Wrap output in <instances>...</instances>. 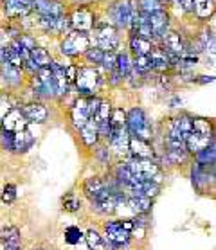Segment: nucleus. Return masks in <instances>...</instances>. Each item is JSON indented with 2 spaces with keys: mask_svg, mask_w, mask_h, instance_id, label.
<instances>
[{
  "mask_svg": "<svg viewBox=\"0 0 216 250\" xmlns=\"http://www.w3.org/2000/svg\"><path fill=\"white\" fill-rule=\"evenodd\" d=\"M101 13L121 33H128L141 9L137 0H107V6L101 7Z\"/></svg>",
  "mask_w": 216,
  "mask_h": 250,
  "instance_id": "obj_1",
  "label": "nucleus"
},
{
  "mask_svg": "<svg viewBox=\"0 0 216 250\" xmlns=\"http://www.w3.org/2000/svg\"><path fill=\"white\" fill-rule=\"evenodd\" d=\"M123 34L114 23H110L107 18L99 15L96 22V27L92 31V45H97L105 52H117L121 51Z\"/></svg>",
  "mask_w": 216,
  "mask_h": 250,
  "instance_id": "obj_2",
  "label": "nucleus"
},
{
  "mask_svg": "<svg viewBox=\"0 0 216 250\" xmlns=\"http://www.w3.org/2000/svg\"><path fill=\"white\" fill-rule=\"evenodd\" d=\"M92 47V34L81 31H70L58 40V52L65 60H83L85 52Z\"/></svg>",
  "mask_w": 216,
  "mask_h": 250,
  "instance_id": "obj_3",
  "label": "nucleus"
},
{
  "mask_svg": "<svg viewBox=\"0 0 216 250\" xmlns=\"http://www.w3.org/2000/svg\"><path fill=\"white\" fill-rule=\"evenodd\" d=\"M29 92L34 101H58V88L51 67L40 68L38 74L29 78Z\"/></svg>",
  "mask_w": 216,
  "mask_h": 250,
  "instance_id": "obj_4",
  "label": "nucleus"
},
{
  "mask_svg": "<svg viewBox=\"0 0 216 250\" xmlns=\"http://www.w3.org/2000/svg\"><path fill=\"white\" fill-rule=\"evenodd\" d=\"M105 83H107V78H105V72H103L101 68L81 63L80 70H78V80H76V85H74L78 96L81 97L97 96V92L101 90V86Z\"/></svg>",
  "mask_w": 216,
  "mask_h": 250,
  "instance_id": "obj_5",
  "label": "nucleus"
},
{
  "mask_svg": "<svg viewBox=\"0 0 216 250\" xmlns=\"http://www.w3.org/2000/svg\"><path fill=\"white\" fill-rule=\"evenodd\" d=\"M99 15H101V9L96 6H92V4L70 6V9H68V18H70L72 29H74V31H81V33L92 34Z\"/></svg>",
  "mask_w": 216,
  "mask_h": 250,
  "instance_id": "obj_6",
  "label": "nucleus"
},
{
  "mask_svg": "<svg viewBox=\"0 0 216 250\" xmlns=\"http://www.w3.org/2000/svg\"><path fill=\"white\" fill-rule=\"evenodd\" d=\"M128 131L131 137H139L144 141L153 142L155 130L153 123L150 121V115L142 106H131L128 108Z\"/></svg>",
  "mask_w": 216,
  "mask_h": 250,
  "instance_id": "obj_7",
  "label": "nucleus"
},
{
  "mask_svg": "<svg viewBox=\"0 0 216 250\" xmlns=\"http://www.w3.org/2000/svg\"><path fill=\"white\" fill-rule=\"evenodd\" d=\"M103 236L107 239V245L110 250H121L130 243L133 234L126 229L125 220H110L103 225Z\"/></svg>",
  "mask_w": 216,
  "mask_h": 250,
  "instance_id": "obj_8",
  "label": "nucleus"
},
{
  "mask_svg": "<svg viewBox=\"0 0 216 250\" xmlns=\"http://www.w3.org/2000/svg\"><path fill=\"white\" fill-rule=\"evenodd\" d=\"M0 68H2V85L7 90H18L25 85L27 74L23 72V68H18L9 63L7 60L6 47H0Z\"/></svg>",
  "mask_w": 216,
  "mask_h": 250,
  "instance_id": "obj_9",
  "label": "nucleus"
},
{
  "mask_svg": "<svg viewBox=\"0 0 216 250\" xmlns=\"http://www.w3.org/2000/svg\"><path fill=\"white\" fill-rule=\"evenodd\" d=\"M126 162L130 166L131 173L139 182H146V180H155L160 184V164L157 159H133V157H126Z\"/></svg>",
  "mask_w": 216,
  "mask_h": 250,
  "instance_id": "obj_10",
  "label": "nucleus"
},
{
  "mask_svg": "<svg viewBox=\"0 0 216 250\" xmlns=\"http://www.w3.org/2000/svg\"><path fill=\"white\" fill-rule=\"evenodd\" d=\"M90 119L92 115L90 110H88V97L76 96L74 101L70 103V106H68V125H70V128L76 133H80Z\"/></svg>",
  "mask_w": 216,
  "mask_h": 250,
  "instance_id": "obj_11",
  "label": "nucleus"
},
{
  "mask_svg": "<svg viewBox=\"0 0 216 250\" xmlns=\"http://www.w3.org/2000/svg\"><path fill=\"white\" fill-rule=\"evenodd\" d=\"M173 20L175 17L171 15L170 9H164V11L153 13L150 15V23H151V33H153V42L157 45L162 43L168 33L173 29Z\"/></svg>",
  "mask_w": 216,
  "mask_h": 250,
  "instance_id": "obj_12",
  "label": "nucleus"
},
{
  "mask_svg": "<svg viewBox=\"0 0 216 250\" xmlns=\"http://www.w3.org/2000/svg\"><path fill=\"white\" fill-rule=\"evenodd\" d=\"M33 11V0H2V15L9 22H20Z\"/></svg>",
  "mask_w": 216,
  "mask_h": 250,
  "instance_id": "obj_13",
  "label": "nucleus"
},
{
  "mask_svg": "<svg viewBox=\"0 0 216 250\" xmlns=\"http://www.w3.org/2000/svg\"><path fill=\"white\" fill-rule=\"evenodd\" d=\"M112 191V188H110V184H108V180H105V178H101V176H88L85 182H83V194H85L86 198H88V202L92 204H96L97 200H101L105 194H108Z\"/></svg>",
  "mask_w": 216,
  "mask_h": 250,
  "instance_id": "obj_14",
  "label": "nucleus"
},
{
  "mask_svg": "<svg viewBox=\"0 0 216 250\" xmlns=\"http://www.w3.org/2000/svg\"><path fill=\"white\" fill-rule=\"evenodd\" d=\"M130 131H128V126L126 128H114L112 130V135L108 139V146L112 148L114 155L117 159H125L130 155Z\"/></svg>",
  "mask_w": 216,
  "mask_h": 250,
  "instance_id": "obj_15",
  "label": "nucleus"
},
{
  "mask_svg": "<svg viewBox=\"0 0 216 250\" xmlns=\"http://www.w3.org/2000/svg\"><path fill=\"white\" fill-rule=\"evenodd\" d=\"M29 126H31V123H29V121L25 119V115H23L22 103H20L18 106H15L9 114H6L2 117V130L9 131V133L23 131V130H27Z\"/></svg>",
  "mask_w": 216,
  "mask_h": 250,
  "instance_id": "obj_16",
  "label": "nucleus"
},
{
  "mask_svg": "<svg viewBox=\"0 0 216 250\" xmlns=\"http://www.w3.org/2000/svg\"><path fill=\"white\" fill-rule=\"evenodd\" d=\"M22 112L31 125H43L49 119V108L43 101L31 99V101L22 103Z\"/></svg>",
  "mask_w": 216,
  "mask_h": 250,
  "instance_id": "obj_17",
  "label": "nucleus"
},
{
  "mask_svg": "<svg viewBox=\"0 0 216 250\" xmlns=\"http://www.w3.org/2000/svg\"><path fill=\"white\" fill-rule=\"evenodd\" d=\"M186 43H188V34L173 27L170 33H168V36L162 40V43H160V45L164 47L170 54L184 56V54H188V52H186Z\"/></svg>",
  "mask_w": 216,
  "mask_h": 250,
  "instance_id": "obj_18",
  "label": "nucleus"
},
{
  "mask_svg": "<svg viewBox=\"0 0 216 250\" xmlns=\"http://www.w3.org/2000/svg\"><path fill=\"white\" fill-rule=\"evenodd\" d=\"M216 15V0H193V17L191 20L200 25H209Z\"/></svg>",
  "mask_w": 216,
  "mask_h": 250,
  "instance_id": "obj_19",
  "label": "nucleus"
},
{
  "mask_svg": "<svg viewBox=\"0 0 216 250\" xmlns=\"http://www.w3.org/2000/svg\"><path fill=\"white\" fill-rule=\"evenodd\" d=\"M150 62L153 67L155 74H168L173 70V63H171L170 52L166 51L162 45H155V49L150 54Z\"/></svg>",
  "mask_w": 216,
  "mask_h": 250,
  "instance_id": "obj_20",
  "label": "nucleus"
},
{
  "mask_svg": "<svg viewBox=\"0 0 216 250\" xmlns=\"http://www.w3.org/2000/svg\"><path fill=\"white\" fill-rule=\"evenodd\" d=\"M153 40H148V38H142V36H126V49L131 52V56H150L151 51L155 49Z\"/></svg>",
  "mask_w": 216,
  "mask_h": 250,
  "instance_id": "obj_21",
  "label": "nucleus"
},
{
  "mask_svg": "<svg viewBox=\"0 0 216 250\" xmlns=\"http://www.w3.org/2000/svg\"><path fill=\"white\" fill-rule=\"evenodd\" d=\"M133 159H157V151H155L153 142L139 139V137H131L130 139V155Z\"/></svg>",
  "mask_w": 216,
  "mask_h": 250,
  "instance_id": "obj_22",
  "label": "nucleus"
},
{
  "mask_svg": "<svg viewBox=\"0 0 216 250\" xmlns=\"http://www.w3.org/2000/svg\"><path fill=\"white\" fill-rule=\"evenodd\" d=\"M52 68V76H54V81H56V88H58V99H63V97L68 96L70 88L74 86L68 83L67 80V72H65V63H62L60 60H54V63L51 65Z\"/></svg>",
  "mask_w": 216,
  "mask_h": 250,
  "instance_id": "obj_23",
  "label": "nucleus"
},
{
  "mask_svg": "<svg viewBox=\"0 0 216 250\" xmlns=\"http://www.w3.org/2000/svg\"><path fill=\"white\" fill-rule=\"evenodd\" d=\"M126 205L130 207V210L137 216H144L148 214L151 205H153V198H148L144 194L139 193H126Z\"/></svg>",
  "mask_w": 216,
  "mask_h": 250,
  "instance_id": "obj_24",
  "label": "nucleus"
},
{
  "mask_svg": "<svg viewBox=\"0 0 216 250\" xmlns=\"http://www.w3.org/2000/svg\"><path fill=\"white\" fill-rule=\"evenodd\" d=\"M80 135V141L81 144L85 146V148L88 149H94L101 142V135H99V126H97V121L92 117L88 123H86V126L83 128V130L78 133Z\"/></svg>",
  "mask_w": 216,
  "mask_h": 250,
  "instance_id": "obj_25",
  "label": "nucleus"
},
{
  "mask_svg": "<svg viewBox=\"0 0 216 250\" xmlns=\"http://www.w3.org/2000/svg\"><path fill=\"white\" fill-rule=\"evenodd\" d=\"M2 250H22V236L18 227H6L2 230Z\"/></svg>",
  "mask_w": 216,
  "mask_h": 250,
  "instance_id": "obj_26",
  "label": "nucleus"
},
{
  "mask_svg": "<svg viewBox=\"0 0 216 250\" xmlns=\"http://www.w3.org/2000/svg\"><path fill=\"white\" fill-rule=\"evenodd\" d=\"M36 142V137L27 130L18 131L15 133V139H13V153H25L33 148V144Z\"/></svg>",
  "mask_w": 216,
  "mask_h": 250,
  "instance_id": "obj_27",
  "label": "nucleus"
},
{
  "mask_svg": "<svg viewBox=\"0 0 216 250\" xmlns=\"http://www.w3.org/2000/svg\"><path fill=\"white\" fill-rule=\"evenodd\" d=\"M193 131L194 133H198V135L207 137V139H215L216 137L215 121L209 119V117H200V115H194L193 117Z\"/></svg>",
  "mask_w": 216,
  "mask_h": 250,
  "instance_id": "obj_28",
  "label": "nucleus"
},
{
  "mask_svg": "<svg viewBox=\"0 0 216 250\" xmlns=\"http://www.w3.org/2000/svg\"><path fill=\"white\" fill-rule=\"evenodd\" d=\"M117 70H119L123 78H125V83L126 80L130 78V74L133 72V56H131V52L128 49H121L117 52Z\"/></svg>",
  "mask_w": 216,
  "mask_h": 250,
  "instance_id": "obj_29",
  "label": "nucleus"
},
{
  "mask_svg": "<svg viewBox=\"0 0 216 250\" xmlns=\"http://www.w3.org/2000/svg\"><path fill=\"white\" fill-rule=\"evenodd\" d=\"M200 42L204 43L205 52L207 54H216V34L213 31L211 25H200V29L196 31Z\"/></svg>",
  "mask_w": 216,
  "mask_h": 250,
  "instance_id": "obj_30",
  "label": "nucleus"
},
{
  "mask_svg": "<svg viewBox=\"0 0 216 250\" xmlns=\"http://www.w3.org/2000/svg\"><path fill=\"white\" fill-rule=\"evenodd\" d=\"M168 7L173 17L175 15L184 18L193 17V0H168Z\"/></svg>",
  "mask_w": 216,
  "mask_h": 250,
  "instance_id": "obj_31",
  "label": "nucleus"
},
{
  "mask_svg": "<svg viewBox=\"0 0 216 250\" xmlns=\"http://www.w3.org/2000/svg\"><path fill=\"white\" fill-rule=\"evenodd\" d=\"M31 58H33V62L40 68L51 67L52 63H54V60H56V58L52 56V52L43 45H38L36 49H33L31 51Z\"/></svg>",
  "mask_w": 216,
  "mask_h": 250,
  "instance_id": "obj_32",
  "label": "nucleus"
},
{
  "mask_svg": "<svg viewBox=\"0 0 216 250\" xmlns=\"http://www.w3.org/2000/svg\"><path fill=\"white\" fill-rule=\"evenodd\" d=\"M85 243L88 247V250H107V239L103 234H99L96 229H88L85 232Z\"/></svg>",
  "mask_w": 216,
  "mask_h": 250,
  "instance_id": "obj_33",
  "label": "nucleus"
},
{
  "mask_svg": "<svg viewBox=\"0 0 216 250\" xmlns=\"http://www.w3.org/2000/svg\"><path fill=\"white\" fill-rule=\"evenodd\" d=\"M103 60H105V51L99 49L97 45H92L85 52V56H83V63L85 65H90V67H97V68H101Z\"/></svg>",
  "mask_w": 216,
  "mask_h": 250,
  "instance_id": "obj_34",
  "label": "nucleus"
},
{
  "mask_svg": "<svg viewBox=\"0 0 216 250\" xmlns=\"http://www.w3.org/2000/svg\"><path fill=\"white\" fill-rule=\"evenodd\" d=\"M137 4H139V9L146 15H153V13L170 9L164 0H137Z\"/></svg>",
  "mask_w": 216,
  "mask_h": 250,
  "instance_id": "obj_35",
  "label": "nucleus"
},
{
  "mask_svg": "<svg viewBox=\"0 0 216 250\" xmlns=\"http://www.w3.org/2000/svg\"><path fill=\"white\" fill-rule=\"evenodd\" d=\"M63 238H65V243L78 245L81 239H85V234L81 232L80 227H76V225H70V227L65 229V232H63Z\"/></svg>",
  "mask_w": 216,
  "mask_h": 250,
  "instance_id": "obj_36",
  "label": "nucleus"
},
{
  "mask_svg": "<svg viewBox=\"0 0 216 250\" xmlns=\"http://www.w3.org/2000/svg\"><path fill=\"white\" fill-rule=\"evenodd\" d=\"M117 52H105V60H103L101 65V70L105 74H110L112 70L117 68Z\"/></svg>",
  "mask_w": 216,
  "mask_h": 250,
  "instance_id": "obj_37",
  "label": "nucleus"
},
{
  "mask_svg": "<svg viewBox=\"0 0 216 250\" xmlns=\"http://www.w3.org/2000/svg\"><path fill=\"white\" fill-rule=\"evenodd\" d=\"M17 40L20 42V43H22V45L25 47L27 51H33V49H36V47H38V40H36V34H33V33H25V31H23V33L20 34V36H18Z\"/></svg>",
  "mask_w": 216,
  "mask_h": 250,
  "instance_id": "obj_38",
  "label": "nucleus"
},
{
  "mask_svg": "<svg viewBox=\"0 0 216 250\" xmlns=\"http://www.w3.org/2000/svg\"><path fill=\"white\" fill-rule=\"evenodd\" d=\"M63 209L67 212H78L81 209V202L76 198L74 194H68V196L63 198Z\"/></svg>",
  "mask_w": 216,
  "mask_h": 250,
  "instance_id": "obj_39",
  "label": "nucleus"
},
{
  "mask_svg": "<svg viewBox=\"0 0 216 250\" xmlns=\"http://www.w3.org/2000/svg\"><path fill=\"white\" fill-rule=\"evenodd\" d=\"M78 70H80V63H65V72H67L68 83L74 86L78 80Z\"/></svg>",
  "mask_w": 216,
  "mask_h": 250,
  "instance_id": "obj_40",
  "label": "nucleus"
},
{
  "mask_svg": "<svg viewBox=\"0 0 216 250\" xmlns=\"http://www.w3.org/2000/svg\"><path fill=\"white\" fill-rule=\"evenodd\" d=\"M17 200V188L13 184H7L4 186V191H2V202L4 204H13Z\"/></svg>",
  "mask_w": 216,
  "mask_h": 250,
  "instance_id": "obj_41",
  "label": "nucleus"
},
{
  "mask_svg": "<svg viewBox=\"0 0 216 250\" xmlns=\"http://www.w3.org/2000/svg\"><path fill=\"white\" fill-rule=\"evenodd\" d=\"M13 139H15V133H9V131L2 130L0 141H2V149H4V151H9V153H13Z\"/></svg>",
  "mask_w": 216,
  "mask_h": 250,
  "instance_id": "obj_42",
  "label": "nucleus"
},
{
  "mask_svg": "<svg viewBox=\"0 0 216 250\" xmlns=\"http://www.w3.org/2000/svg\"><path fill=\"white\" fill-rule=\"evenodd\" d=\"M107 83L110 86H119L125 83V78H123V74L115 68V70H112L110 74H107Z\"/></svg>",
  "mask_w": 216,
  "mask_h": 250,
  "instance_id": "obj_43",
  "label": "nucleus"
},
{
  "mask_svg": "<svg viewBox=\"0 0 216 250\" xmlns=\"http://www.w3.org/2000/svg\"><path fill=\"white\" fill-rule=\"evenodd\" d=\"M101 103H103V97H99V96L88 97V110H90L92 117H96L97 110H99V106H101Z\"/></svg>",
  "mask_w": 216,
  "mask_h": 250,
  "instance_id": "obj_44",
  "label": "nucleus"
},
{
  "mask_svg": "<svg viewBox=\"0 0 216 250\" xmlns=\"http://www.w3.org/2000/svg\"><path fill=\"white\" fill-rule=\"evenodd\" d=\"M52 0H33V7L34 13H43L47 9V6L51 4Z\"/></svg>",
  "mask_w": 216,
  "mask_h": 250,
  "instance_id": "obj_45",
  "label": "nucleus"
},
{
  "mask_svg": "<svg viewBox=\"0 0 216 250\" xmlns=\"http://www.w3.org/2000/svg\"><path fill=\"white\" fill-rule=\"evenodd\" d=\"M196 85H207V83H216V76H196L194 78Z\"/></svg>",
  "mask_w": 216,
  "mask_h": 250,
  "instance_id": "obj_46",
  "label": "nucleus"
},
{
  "mask_svg": "<svg viewBox=\"0 0 216 250\" xmlns=\"http://www.w3.org/2000/svg\"><path fill=\"white\" fill-rule=\"evenodd\" d=\"M170 106H171V108H180V106H182V99H180L178 96H171Z\"/></svg>",
  "mask_w": 216,
  "mask_h": 250,
  "instance_id": "obj_47",
  "label": "nucleus"
},
{
  "mask_svg": "<svg viewBox=\"0 0 216 250\" xmlns=\"http://www.w3.org/2000/svg\"><path fill=\"white\" fill-rule=\"evenodd\" d=\"M34 250H45V249H34Z\"/></svg>",
  "mask_w": 216,
  "mask_h": 250,
  "instance_id": "obj_48",
  "label": "nucleus"
}]
</instances>
